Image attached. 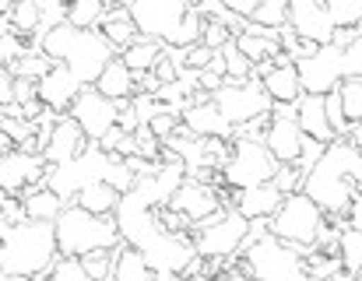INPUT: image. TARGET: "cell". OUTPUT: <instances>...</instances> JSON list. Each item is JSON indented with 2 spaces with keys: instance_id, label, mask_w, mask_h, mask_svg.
Masks as SVG:
<instances>
[{
  "instance_id": "816d5d0a",
  "label": "cell",
  "mask_w": 362,
  "mask_h": 281,
  "mask_svg": "<svg viewBox=\"0 0 362 281\" xmlns=\"http://www.w3.org/2000/svg\"><path fill=\"white\" fill-rule=\"evenodd\" d=\"M349 140H352V144H356V148L362 151V124H356V127L349 131Z\"/></svg>"
},
{
  "instance_id": "8d00e7d4",
  "label": "cell",
  "mask_w": 362,
  "mask_h": 281,
  "mask_svg": "<svg viewBox=\"0 0 362 281\" xmlns=\"http://www.w3.org/2000/svg\"><path fill=\"white\" fill-rule=\"evenodd\" d=\"M222 60H226V81H250L253 78V64L240 53L236 39L222 49Z\"/></svg>"
},
{
  "instance_id": "e575fe53",
  "label": "cell",
  "mask_w": 362,
  "mask_h": 281,
  "mask_svg": "<svg viewBox=\"0 0 362 281\" xmlns=\"http://www.w3.org/2000/svg\"><path fill=\"white\" fill-rule=\"evenodd\" d=\"M253 25H264V28H274V32L288 28V4L285 0H260Z\"/></svg>"
},
{
  "instance_id": "d4e9b609",
  "label": "cell",
  "mask_w": 362,
  "mask_h": 281,
  "mask_svg": "<svg viewBox=\"0 0 362 281\" xmlns=\"http://www.w3.org/2000/svg\"><path fill=\"white\" fill-rule=\"evenodd\" d=\"M21 204H25L28 222H49V225H57V218H60L64 208H67V201H64L60 193H53L46 183L25 190V193H21Z\"/></svg>"
},
{
  "instance_id": "2e32d148",
  "label": "cell",
  "mask_w": 362,
  "mask_h": 281,
  "mask_svg": "<svg viewBox=\"0 0 362 281\" xmlns=\"http://www.w3.org/2000/svg\"><path fill=\"white\" fill-rule=\"evenodd\" d=\"M46 158L42 155H25V151H11L7 158H0V186L7 197H21L32 186L46 183Z\"/></svg>"
},
{
  "instance_id": "83f0119b",
  "label": "cell",
  "mask_w": 362,
  "mask_h": 281,
  "mask_svg": "<svg viewBox=\"0 0 362 281\" xmlns=\"http://www.w3.org/2000/svg\"><path fill=\"white\" fill-rule=\"evenodd\" d=\"M78 208H85L88 215H99V218H110V215H117V208H120V193L110 186V183H92V186H85L81 193H78V201H74Z\"/></svg>"
},
{
  "instance_id": "484cf974",
  "label": "cell",
  "mask_w": 362,
  "mask_h": 281,
  "mask_svg": "<svg viewBox=\"0 0 362 281\" xmlns=\"http://www.w3.org/2000/svg\"><path fill=\"white\" fill-rule=\"evenodd\" d=\"M162 53H165V46H162V42L137 35V39H134V42L120 53V60L130 67V74H134V78H144V74H151V71L158 67Z\"/></svg>"
},
{
  "instance_id": "7a4b0ae2",
  "label": "cell",
  "mask_w": 362,
  "mask_h": 281,
  "mask_svg": "<svg viewBox=\"0 0 362 281\" xmlns=\"http://www.w3.org/2000/svg\"><path fill=\"white\" fill-rule=\"evenodd\" d=\"M35 49H42L53 64H64L85 88H95V81L103 78V71L120 56L103 39V32H81V28H74L67 21L57 25L53 32H46Z\"/></svg>"
},
{
  "instance_id": "bcb514c9",
  "label": "cell",
  "mask_w": 362,
  "mask_h": 281,
  "mask_svg": "<svg viewBox=\"0 0 362 281\" xmlns=\"http://www.w3.org/2000/svg\"><path fill=\"white\" fill-rule=\"evenodd\" d=\"M148 127H151V134H155L158 140H169L176 131H180V120H176V116H169V113H158Z\"/></svg>"
},
{
  "instance_id": "3957f363",
  "label": "cell",
  "mask_w": 362,
  "mask_h": 281,
  "mask_svg": "<svg viewBox=\"0 0 362 281\" xmlns=\"http://www.w3.org/2000/svg\"><path fill=\"white\" fill-rule=\"evenodd\" d=\"M60 261L57 225L49 222H21L0 243V278H39Z\"/></svg>"
},
{
  "instance_id": "cb8c5ba5",
  "label": "cell",
  "mask_w": 362,
  "mask_h": 281,
  "mask_svg": "<svg viewBox=\"0 0 362 281\" xmlns=\"http://www.w3.org/2000/svg\"><path fill=\"white\" fill-rule=\"evenodd\" d=\"M260 85H264V92H267V99H271L274 106H299V99L306 95L296 64H288V67H274Z\"/></svg>"
},
{
  "instance_id": "7402d4cb",
  "label": "cell",
  "mask_w": 362,
  "mask_h": 281,
  "mask_svg": "<svg viewBox=\"0 0 362 281\" xmlns=\"http://www.w3.org/2000/svg\"><path fill=\"white\" fill-rule=\"evenodd\" d=\"M296 120L303 127V134L310 140H320V144H334L338 134L327 120V95H303L299 106H296Z\"/></svg>"
},
{
  "instance_id": "ab89813d",
  "label": "cell",
  "mask_w": 362,
  "mask_h": 281,
  "mask_svg": "<svg viewBox=\"0 0 362 281\" xmlns=\"http://www.w3.org/2000/svg\"><path fill=\"white\" fill-rule=\"evenodd\" d=\"M341 102H345V116L356 127L362 124V81H345L341 85Z\"/></svg>"
},
{
  "instance_id": "d6986e66",
  "label": "cell",
  "mask_w": 362,
  "mask_h": 281,
  "mask_svg": "<svg viewBox=\"0 0 362 281\" xmlns=\"http://www.w3.org/2000/svg\"><path fill=\"white\" fill-rule=\"evenodd\" d=\"M169 208L180 211L183 218H190L194 225H201V222H208L211 215L226 211L218 190H215L211 183H201V179H187V183L176 190V197L169 201Z\"/></svg>"
},
{
  "instance_id": "ffe728a7",
  "label": "cell",
  "mask_w": 362,
  "mask_h": 281,
  "mask_svg": "<svg viewBox=\"0 0 362 281\" xmlns=\"http://www.w3.org/2000/svg\"><path fill=\"white\" fill-rule=\"evenodd\" d=\"M85 148H88L85 131H81L71 116H60L57 127H53V138H49L46 151H42V158H46V165H67V162H74Z\"/></svg>"
},
{
  "instance_id": "60d3db41",
  "label": "cell",
  "mask_w": 362,
  "mask_h": 281,
  "mask_svg": "<svg viewBox=\"0 0 362 281\" xmlns=\"http://www.w3.org/2000/svg\"><path fill=\"white\" fill-rule=\"evenodd\" d=\"M303 183H306V172H303L299 165H281V169H278V176H274V186H278L285 197L303 193Z\"/></svg>"
},
{
  "instance_id": "e0dca14e",
  "label": "cell",
  "mask_w": 362,
  "mask_h": 281,
  "mask_svg": "<svg viewBox=\"0 0 362 281\" xmlns=\"http://www.w3.org/2000/svg\"><path fill=\"white\" fill-rule=\"evenodd\" d=\"M180 124L187 127V134H194V138H201V140H233L236 138V127L218 113L215 99L204 95V92L194 95V106L183 113Z\"/></svg>"
},
{
  "instance_id": "680465c9",
  "label": "cell",
  "mask_w": 362,
  "mask_h": 281,
  "mask_svg": "<svg viewBox=\"0 0 362 281\" xmlns=\"http://www.w3.org/2000/svg\"><path fill=\"white\" fill-rule=\"evenodd\" d=\"M211 281H222V278H211Z\"/></svg>"
},
{
  "instance_id": "7dc6e473",
  "label": "cell",
  "mask_w": 362,
  "mask_h": 281,
  "mask_svg": "<svg viewBox=\"0 0 362 281\" xmlns=\"http://www.w3.org/2000/svg\"><path fill=\"white\" fill-rule=\"evenodd\" d=\"M324 151H327V144L306 138V144H303V158H299V169H303V172H310V169H313V165L324 158Z\"/></svg>"
},
{
  "instance_id": "5bb4252c",
  "label": "cell",
  "mask_w": 362,
  "mask_h": 281,
  "mask_svg": "<svg viewBox=\"0 0 362 281\" xmlns=\"http://www.w3.org/2000/svg\"><path fill=\"white\" fill-rule=\"evenodd\" d=\"M67 116L85 131V138L92 140V144H99L110 131H117V124H120V106L110 102L106 95H99L95 88H85V92L78 95V102L71 106Z\"/></svg>"
},
{
  "instance_id": "9c48e42d",
  "label": "cell",
  "mask_w": 362,
  "mask_h": 281,
  "mask_svg": "<svg viewBox=\"0 0 362 281\" xmlns=\"http://www.w3.org/2000/svg\"><path fill=\"white\" fill-rule=\"evenodd\" d=\"M113 162H117L113 155H106L99 144L88 140V148H85L74 162H67V165H49V169H46V186H49L53 193H60L64 201H78V193H81L85 186L106 179V172H110Z\"/></svg>"
},
{
  "instance_id": "681fc988",
  "label": "cell",
  "mask_w": 362,
  "mask_h": 281,
  "mask_svg": "<svg viewBox=\"0 0 362 281\" xmlns=\"http://www.w3.org/2000/svg\"><path fill=\"white\" fill-rule=\"evenodd\" d=\"M11 102H14V74L0 67V109H7Z\"/></svg>"
},
{
  "instance_id": "94428289",
  "label": "cell",
  "mask_w": 362,
  "mask_h": 281,
  "mask_svg": "<svg viewBox=\"0 0 362 281\" xmlns=\"http://www.w3.org/2000/svg\"><path fill=\"white\" fill-rule=\"evenodd\" d=\"M359 281H362V275H359Z\"/></svg>"
},
{
  "instance_id": "52a82bcc",
  "label": "cell",
  "mask_w": 362,
  "mask_h": 281,
  "mask_svg": "<svg viewBox=\"0 0 362 281\" xmlns=\"http://www.w3.org/2000/svg\"><path fill=\"white\" fill-rule=\"evenodd\" d=\"M190 239H194L197 257H204V261H236L250 239V222L236 208H226V211L211 215L208 222L194 225Z\"/></svg>"
},
{
  "instance_id": "f35d334b",
  "label": "cell",
  "mask_w": 362,
  "mask_h": 281,
  "mask_svg": "<svg viewBox=\"0 0 362 281\" xmlns=\"http://www.w3.org/2000/svg\"><path fill=\"white\" fill-rule=\"evenodd\" d=\"M49 281H92L81 257H60L53 268H49Z\"/></svg>"
},
{
  "instance_id": "4316f807",
  "label": "cell",
  "mask_w": 362,
  "mask_h": 281,
  "mask_svg": "<svg viewBox=\"0 0 362 281\" xmlns=\"http://www.w3.org/2000/svg\"><path fill=\"white\" fill-rule=\"evenodd\" d=\"M99 32H103V39H106L117 53H123V49L137 39V25H134V18H130V7H127V4L110 7V18H106V25H103Z\"/></svg>"
},
{
  "instance_id": "b9f144b4",
  "label": "cell",
  "mask_w": 362,
  "mask_h": 281,
  "mask_svg": "<svg viewBox=\"0 0 362 281\" xmlns=\"http://www.w3.org/2000/svg\"><path fill=\"white\" fill-rule=\"evenodd\" d=\"M233 39H236V35H233L226 25H218V21H204V39H201V46H208L211 53H222Z\"/></svg>"
},
{
  "instance_id": "44dd1931",
  "label": "cell",
  "mask_w": 362,
  "mask_h": 281,
  "mask_svg": "<svg viewBox=\"0 0 362 281\" xmlns=\"http://www.w3.org/2000/svg\"><path fill=\"white\" fill-rule=\"evenodd\" d=\"M285 204V193L274 186V183H264V186H250L236 193V211H240L246 222H271L278 215V208Z\"/></svg>"
},
{
  "instance_id": "4dcf8cb0",
  "label": "cell",
  "mask_w": 362,
  "mask_h": 281,
  "mask_svg": "<svg viewBox=\"0 0 362 281\" xmlns=\"http://www.w3.org/2000/svg\"><path fill=\"white\" fill-rule=\"evenodd\" d=\"M236 46H240V53L257 67V64H267V60H274L278 53H281V42L278 39H267V35H253V32H243L236 35Z\"/></svg>"
},
{
  "instance_id": "d6a6232c",
  "label": "cell",
  "mask_w": 362,
  "mask_h": 281,
  "mask_svg": "<svg viewBox=\"0 0 362 281\" xmlns=\"http://www.w3.org/2000/svg\"><path fill=\"white\" fill-rule=\"evenodd\" d=\"M327 14L338 32H356L362 25V0H327Z\"/></svg>"
},
{
  "instance_id": "db71d44e",
  "label": "cell",
  "mask_w": 362,
  "mask_h": 281,
  "mask_svg": "<svg viewBox=\"0 0 362 281\" xmlns=\"http://www.w3.org/2000/svg\"><path fill=\"white\" fill-rule=\"evenodd\" d=\"M155 281H187L183 275H155Z\"/></svg>"
},
{
  "instance_id": "1f68e13d",
  "label": "cell",
  "mask_w": 362,
  "mask_h": 281,
  "mask_svg": "<svg viewBox=\"0 0 362 281\" xmlns=\"http://www.w3.org/2000/svg\"><path fill=\"white\" fill-rule=\"evenodd\" d=\"M39 25H42V11H39V0H21L14 4L11 11V32H18L21 39H35L39 35Z\"/></svg>"
},
{
  "instance_id": "30bf717a",
  "label": "cell",
  "mask_w": 362,
  "mask_h": 281,
  "mask_svg": "<svg viewBox=\"0 0 362 281\" xmlns=\"http://www.w3.org/2000/svg\"><path fill=\"white\" fill-rule=\"evenodd\" d=\"M215 106H218V113H222L236 131L267 124L271 113H274V102L267 99L264 85L253 81V78H250V81H226V88L215 95Z\"/></svg>"
},
{
  "instance_id": "f546056e",
  "label": "cell",
  "mask_w": 362,
  "mask_h": 281,
  "mask_svg": "<svg viewBox=\"0 0 362 281\" xmlns=\"http://www.w3.org/2000/svg\"><path fill=\"white\" fill-rule=\"evenodd\" d=\"M117 281H155V271L148 268L144 253L134 246H120L117 250V268H113Z\"/></svg>"
},
{
  "instance_id": "6f0895ef",
  "label": "cell",
  "mask_w": 362,
  "mask_h": 281,
  "mask_svg": "<svg viewBox=\"0 0 362 281\" xmlns=\"http://www.w3.org/2000/svg\"><path fill=\"white\" fill-rule=\"evenodd\" d=\"M0 124H4V109H0Z\"/></svg>"
},
{
  "instance_id": "ac0fdd59",
  "label": "cell",
  "mask_w": 362,
  "mask_h": 281,
  "mask_svg": "<svg viewBox=\"0 0 362 281\" xmlns=\"http://www.w3.org/2000/svg\"><path fill=\"white\" fill-rule=\"evenodd\" d=\"M35 88H39V102H42L49 113H57V116H67L71 106L78 102V95L85 92V85H81L64 64H53V67L35 81Z\"/></svg>"
},
{
  "instance_id": "f1b7e54d",
  "label": "cell",
  "mask_w": 362,
  "mask_h": 281,
  "mask_svg": "<svg viewBox=\"0 0 362 281\" xmlns=\"http://www.w3.org/2000/svg\"><path fill=\"white\" fill-rule=\"evenodd\" d=\"M110 18V4L106 0H78L67 7V25L81 28V32H99Z\"/></svg>"
},
{
  "instance_id": "c3c4849f",
  "label": "cell",
  "mask_w": 362,
  "mask_h": 281,
  "mask_svg": "<svg viewBox=\"0 0 362 281\" xmlns=\"http://www.w3.org/2000/svg\"><path fill=\"white\" fill-rule=\"evenodd\" d=\"M0 215H4V218H7L11 225H21V222H28L21 197H4V204H0Z\"/></svg>"
},
{
  "instance_id": "9a60e30c",
  "label": "cell",
  "mask_w": 362,
  "mask_h": 281,
  "mask_svg": "<svg viewBox=\"0 0 362 281\" xmlns=\"http://www.w3.org/2000/svg\"><path fill=\"white\" fill-rule=\"evenodd\" d=\"M288 28L303 42H313V46H334V39H338V28L327 14V4H320V0H292L288 4Z\"/></svg>"
},
{
  "instance_id": "f5cc1de1",
  "label": "cell",
  "mask_w": 362,
  "mask_h": 281,
  "mask_svg": "<svg viewBox=\"0 0 362 281\" xmlns=\"http://www.w3.org/2000/svg\"><path fill=\"white\" fill-rule=\"evenodd\" d=\"M11 229H14V225H11V222H7V218L0 215V243H4V239L11 236Z\"/></svg>"
},
{
  "instance_id": "9f6ffc18",
  "label": "cell",
  "mask_w": 362,
  "mask_h": 281,
  "mask_svg": "<svg viewBox=\"0 0 362 281\" xmlns=\"http://www.w3.org/2000/svg\"><path fill=\"white\" fill-rule=\"evenodd\" d=\"M187 281H204V278H187Z\"/></svg>"
},
{
  "instance_id": "6da1fadb",
  "label": "cell",
  "mask_w": 362,
  "mask_h": 281,
  "mask_svg": "<svg viewBox=\"0 0 362 281\" xmlns=\"http://www.w3.org/2000/svg\"><path fill=\"white\" fill-rule=\"evenodd\" d=\"M359 169H362V151L349 138H338L327 144L324 158L306 172L303 193L327 215V218H349L352 201L359 197Z\"/></svg>"
},
{
  "instance_id": "ba28073f",
  "label": "cell",
  "mask_w": 362,
  "mask_h": 281,
  "mask_svg": "<svg viewBox=\"0 0 362 281\" xmlns=\"http://www.w3.org/2000/svg\"><path fill=\"white\" fill-rule=\"evenodd\" d=\"M278 162L274 155L267 151V144L257 138H233V155L222 169V183L229 190H250V186H264V183H274L278 176Z\"/></svg>"
},
{
  "instance_id": "f6af8a7d",
  "label": "cell",
  "mask_w": 362,
  "mask_h": 281,
  "mask_svg": "<svg viewBox=\"0 0 362 281\" xmlns=\"http://www.w3.org/2000/svg\"><path fill=\"white\" fill-rule=\"evenodd\" d=\"M215 56H218V53H211L208 46H194V49H187V67L201 74V71H208V67L215 64Z\"/></svg>"
},
{
  "instance_id": "277c9868",
  "label": "cell",
  "mask_w": 362,
  "mask_h": 281,
  "mask_svg": "<svg viewBox=\"0 0 362 281\" xmlns=\"http://www.w3.org/2000/svg\"><path fill=\"white\" fill-rule=\"evenodd\" d=\"M57 246H60V257H88L95 250H120V222L117 215L99 218L78 204H67L64 215L57 218Z\"/></svg>"
},
{
  "instance_id": "d590c367",
  "label": "cell",
  "mask_w": 362,
  "mask_h": 281,
  "mask_svg": "<svg viewBox=\"0 0 362 281\" xmlns=\"http://www.w3.org/2000/svg\"><path fill=\"white\" fill-rule=\"evenodd\" d=\"M49 67H53V60H49L42 49H32L28 56H21V60L11 67V74H14V78H25V81H39Z\"/></svg>"
},
{
  "instance_id": "f907efd6",
  "label": "cell",
  "mask_w": 362,
  "mask_h": 281,
  "mask_svg": "<svg viewBox=\"0 0 362 281\" xmlns=\"http://www.w3.org/2000/svg\"><path fill=\"white\" fill-rule=\"evenodd\" d=\"M349 229H359L362 232V193L352 201V208H349Z\"/></svg>"
},
{
  "instance_id": "11a10c76",
  "label": "cell",
  "mask_w": 362,
  "mask_h": 281,
  "mask_svg": "<svg viewBox=\"0 0 362 281\" xmlns=\"http://www.w3.org/2000/svg\"><path fill=\"white\" fill-rule=\"evenodd\" d=\"M4 197H7V193H4V186H0V204H4Z\"/></svg>"
},
{
  "instance_id": "7c38bea8",
  "label": "cell",
  "mask_w": 362,
  "mask_h": 281,
  "mask_svg": "<svg viewBox=\"0 0 362 281\" xmlns=\"http://www.w3.org/2000/svg\"><path fill=\"white\" fill-rule=\"evenodd\" d=\"M127 7H130V18L137 25V35L165 42L173 35V28L190 14L194 4H187V0H134Z\"/></svg>"
},
{
  "instance_id": "8fae6325",
  "label": "cell",
  "mask_w": 362,
  "mask_h": 281,
  "mask_svg": "<svg viewBox=\"0 0 362 281\" xmlns=\"http://www.w3.org/2000/svg\"><path fill=\"white\" fill-rule=\"evenodd\" d=\"M296 67H299V81H303L306 95H331L345 85V49L338 42L317 49L313 56L299 60Z\"/></svg>"
},
{
  "instance_id": "7bdbcfd3",
  "label": "cell",
  "mask_w": 362,
  "mask_h": 281,
  "mask_svg": "<svg viewBox=\"0 0 362 281\" xmlns=\"http://www.w3.org/2000/svg\"><path fill=\"white\" fill-rule=\"evenodd\" d=\"M103 183H110V186H113V190H117V193L123 197V193H130V190L137 186V176H134V172H130V169H127L123 162H113Z\"/></svg>"
},
{
  "instance_id": "5b68a950",
  "label": "cell",
  "mask_w": 362,
  "mask_h": 281,
  "mask_svg": "<svg viewBox=\"0 0 362 281\" xmlns=\"http://www.w3.org/2000/svg\"><path fill=\"white\" fill-rule=\"evenodd\" d=\"M240 271L257 281H313L306 268V253L299 246H288L274 239L271 232L243 246Z\"/></svg>"
},
{
  "instance_id": "91938a15",
  "label": "cell",
  "mask_w": 362,
  "mask_h": 281,
  "mask_svg": "<svg viewBox=\"0 0 362 281\" xmlns=\"http://www.w3.org/2000/svg\"><path fill=\"white\" fill-rule=\"evenodd\" d=\"M106 281H117V278H106Z\"/></svg>"
},
{
  "instance_id": "ee69618b",
  "label": "cell",
  "mask_w": 362,
  "mask_h": 281,
  "mask_svg": "<svg viewBox=\"0 0 362 281\" xmlns=\"http://www.w3.org/2000/svg\"><path fill=\"white\" fill-rule=\"evenodd\" d=\"M345 81H362V35L345 46Z\"/></svg>"
},
{
  "instance_id": "4fadbf2b",
  "label": "cell",
  "mask_w": 362,
  "mask_h": 281,
  "mask_svg": "<svg viewBox=\"0 0 362 281\" xmlns=\"http://www.w3.org/2000/svg\"><path fill=\"white\" fill-rule=\"evenodd\" d=\"M264 144H267V151L274 155L278 165H299L306 134L296 120V106H274L267 131H264Z\"/></svg>"
},
{
  "instance_id": "603a6c76",
  "label": "cell",
  "mask_w": 362,
  "mask_h": 281,
  "mask_svg": "<svg viewBox=\"0 0 362 281\" xmlns=\"http://www.w3.org/2000/svg\"><path fill=\"white\" fill-rule=\"evenodd\" d=\"M95 92L106 95V99L117 102V106H127V102H134V95H137V78L130 74V67L117 56V60L103 71V78L95 81Z\"/></svg>"
},
{
  "instance_id": "836d02e7",
  "label": "cell",
  "mask_w": 362,
  "mask_h": 281,
  "mask_svg": "<svg viewBox=\"0 0 362 281\" xmlns=\"http://www.w3.org/2000/svg\"><path fill=\"white\" fill-rule=\"evenodd\" d=\"M338 250H341V268H345V275L359 278L362 275V232L359 229H345Z\"/></svg>"
},
{
  "instance_id": "8992f818",
  "label": "cell",
  "mask_w": 362,
  "mask_h": 281,
  "mask_svg": "<svg viewBox=\"0 0 362 281\" xmlns=\"http://www.w3.org/2000/svg\"><path fill=\"white\" fill-rule=\"evenodd\" d=\"M324 229H327V215L306 193L285 197V204L271 218V236L281 239V243H288V246H299L303 253H310L320 243Z\"/></svg>"
},
{
  "instance_id": "74e56055",
  "label": "cell",
  "mask_w": 362,
  "mask_h": 281,
  "mask_svg": "<svg viewBox=\"0 0 362 281\" xmlns=\"http://www.w3.org/2000/svg\"><path fill=\"white\" fill-rule=\"evenodd\" d=\"M81 264H85V271H88V278L92 281H106V278H113L117 250H95V253L81 257Z\"/></svg>"
}]
</instances>
